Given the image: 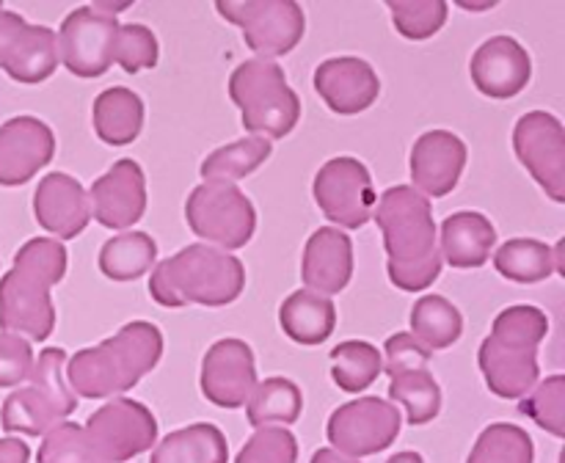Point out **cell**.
Returning a JSON list of instances; mask_svg holds the SVG:
<instances>
[{
  "label": "cell",
  "mask_w": 565,
  "mask_h": 463,
  "mask_svg": "<svg viewBox=\"0 0 565 463\" xmlns=\"http://www.w3.org/2000/svg\"><path fill=\"white\" fill-rule=\"evenodd\" d=\"M373 218L384 235L386 273L403 292L428 290L441 273L434 207L412 185H395L375 198Z\"/></svg>",
  "instance_id": "cell-1"
},
{
  "label": "cell",
  "mask_w": 565,
  "mask_h": 463,
  "mask_svg": "<svg viewBox=\"0 0 565 463\" xmlns=\"http://www.w3.org/2000/svg\"><path fill=\"white\" fill-rule=\"evenodd\" d=\"M163 356V334L154 323L132 320L121 325L110 340L94 347H83L66 358V386L72 395L86 400L130 391L149 369L158 367Z\"/></svg>",
  "instance_id": "cell-2"
},
{
  "label": "cell",
  "mask_w": 565,
  "mask_h": 463,
  "mask_svg": "<svg viewBox=\"0 0 565 463\" xmlns=\"http://www.w3.org/2000/svg\"><path fill=\"white\" fill-rule=\"evenodd\" d=\"M66 276V248L50 237H33L14 254V268L0 279V329L44 342L55 329L50 287Z\"/></svg>",
  "instance_id": "cell-3"
},
{
  "label": "cell",
  "mask_w": 565,
  "mask_h": 463,
  "mask_svg": "<svg viewBox=\"0 0 565 463\" xmlns=\"http://www.w3.org/2000/svg\"><path fill=\"white\" fill-rule=\"evenodd\" d=\"M550 334V317L539 306L502 309L480 345L478 362L489 389L502 400H522L539 380V345Z\"/></svg>",
  "instance_id": "cell-4"
},
{
  "label": "cell",
  "mask_w": 565,
  "mask_h": 463,
  "mask_svg": "<svg viewBox=\"0 0 565 463\" xmlns=\"http://www.w3.org/2000/svg\"><path fill=\"white\" fill-rule=\"evenodd\" d=\"M246 287V270L237 257L213 246H185L152 270L149 295L160 306L180 309L188 303L226 306Z\"/></svg>",
  "instance_id": "cell-5"
},
{
  "label": "cell",
  "mask_w": 565,
  "mask_h": 463,
  "mask_svg": "<svg viewBox=\"0 0 565 463\" xmlns=\"http://www.w3.org/2000/svg\"><path fill=\"white\" fill-rule=\"evenodd\" d=\"M230 99L252 136L285 138L301 119V99L276 61L248 58L230 75Z\"/></svg>",
  "instance_id": "cell-6"
},
{
  "label": "cell",
  "mask_w": 565,
  "mask_h": 463,
  "mask_svg": "<svg viewBox=\"0 0 565 463\" xmlns=\"http://www.w3.org/2000/svg\"><path fill=\"white\" fill-rule=\"evenodd\" d=\"M66 351L44 347L33 362L28 386L11 391L0 408V424L6 433L44 435L58 428L77 408V397L64 378Z\"/></svg>",
  "instance_id": "cell-7"
},
{
  "label": "cell",
  "mask_w": 565,
  "mask_h": 463,
  "mask_svg": "<svg viewBox=\"0 0 565 463\" xmlns=\"http://www.w3.org/2000/svg\"><path fill=\"white\" fill-rule=\"evenodd\" d=\"M185 220L199 237L235 251L254 237L257 209L232 182H202L185 198Z\"/></svg>",
  "instance_id": "cell-8"
},
{
  "label": "cell",
  "mask_w": 565,
  "mask_h": 463,
  "mask_svg": "<svg viewBox=\"0 0 565 463\" xmlns=\"http://www.w3.org/2000/svg\"><path fill=\"white\" fill-rule=\"evenodd\" d=\"M215 11L232 25H241L248 47L268 61L290 53L307 31L303 9L292 0H257V3L254 0H246V3L218 0Z\"/></svg>",
  "instance_id": "cell-9"
},
{
  "label": "cell",
  "mask_w": 565,
  "mask_h": 463,
  "mask_svg": "<svg viewBox=\"0 0 565 463\" xmlns=\"http://www.w3.org/2000/svg\"><path fill=\"white\" fill-rule=\"evenodd\" d=\"M401 411L384 397H359L337 408L326 424L331 450L345 457H370L384 452L401 433Z\"/></svg>",
  "instance_id": "cell-10"
},
{
  "label": "cell",
  "mask_w": 565,
  "mask_h": 463,
  "mask_svg": "<svg viewBox=\"0 0 565 463\" xmlns=\"http://www.w3.org/2000/svg\"><path fill=\"white\" fill-rule=\"evenodd\" d=\"M315 202L331 224L359 229L373 218L375 187L367 165L356 158H331L315 174Z\"/></svg>",
  "instance_id": "cell-11"
},
{
  "label": "cell",
  "mask_w": 565,
  "mask_h": 463,
  "mask_svg": "<svg viewBox=\"0 0 565 463\" xmlns=\"http://www.w3.org/2000/svg\"><path fill=\"white\" fill-rule=\"evenodd\" d=\"M86 435L94 450L108 463H125L141 455L158 441V419L143 402L119 400L105 402L88 417Z\"/></svg>",
  "instance_id": "cell-12"
},
{
  "label": "cell",
  "mask_w": 565,
  "mask_h": 463,
  "mask_svg": "<svg viewBox=\"0 0 565 463\" xmlns=\"http://www.w3.org/2000/svg\"><path fill=\"white\" fill-rule=\"evenodd\" d=\"M513 149L552 202H565V127L546 110H530L513 127Z\"/></svg>",
  "instance_id": "cell-13"
},
{
  "label": "cell",
  "mask_w": 565,
  "mask_h": 463,
  "mask_svg": "<svg viewBox=\"0 0 565 463\" xmlns=\"http://www.w3.org/2000/svg\"><path fill=\"white\" fill-rule=\"evenodd\" d=\"M119 22L92 6L70 11L61 22L58 58L77 77H99L114 64V42Z\"/></svg>",
  "instance_id": "cell-14"
},
{
  "label": "cell",
  "mask_w": 565,
  "mask_h": 463,
  "mask_svg": "<svg viewBox=\"0 0 565 463\" xmlns=\"http://www.w3.org/2000/svg\"><path fill=\"white\" fill-rule=\"evenodd\" d=\"M257 386V362L248 342L218 340L202 362V395L218 408L246 406Z\"/></svg>",
  "instance_id": "cell-15"
},
{
  "label": "cell",
  "mask_w": 565,
  "mask_h": 463,
  "mask_svg": "<svg viewBox=\"0 0 565 463\" xmlns=\"http://www.w3.org/2000/svg\"><path fill=\"white\" fill-rule=\"evenodd\" d=\"M94 218L108 229H127L147 213V180L136 160L121 158L94 180L88 193Z\"/></svg>",
  "instance_id": "cell-16"
},
{
  "label": "cell",
  "mask_w": 565,
  "mask_h": 463,
  "mask_svg": "<svg viewBox=\"0 0 565 463\" xmlns=\"http://www.w3.org/2000/svg\"><path fill=\"white\" fill-rule=\"evenodd\" d=\"M55 154V136L36 116H14L0 125V185H25Z\"/></svg>",
  "instance_id": "cell-17"
},
{
  "label": "cell",
  "mask_w": 565,
  "mask_h": 463,
  "mask_svg": "<svg viewBox=\"0 0 565 463\" xmlns=\"http://www.w3.org/2000/svg\"><path fill=\"white\" fill-rule=\"evenodd\" d=\"M472 83L478 91L491 99H511L522 91L533 75V61L530 53L513 36H491L475 50Z\"/></svg>",
  "instance_id": "cell-18"
},
{
  "label": "cell",
  "mask_w": 565,
  "mask_h": 463,
  "mask_svg": "<svg viewBox=\"0 0 565 463\" xmlns=\"http://www.w3.org/2000/svg\"><path fill=\"white\" fill-rule=\"evenodd\" d=\"M315 91L334 114L356 116L379 99L381 80L373 66L356 55L329 58L315 69Z\"/></svg>",
  "instance_id": "cell-19"
},
{
  "label": "cell",
  "mask_w": 565,
  "mask_h": 463,
  "mask_svg": "<svg viewBox=\"0 0 565 463\" xmlns=\"http://www.w3.org/2000/svg\"><path fill=\"white\" fill-rule=\"evenodd\" d=\"M412 180L428 196L441 198L456 191L467 165V143L450 130H428L412 149Z\"/></svg>",
  "instance_id": "cell-20"
},
{
  "label": "cell",
  "mask_w": 565,
  "mask_h": 463,
  "mask_svg": "<svg viewBox=\"0 0 565 463\" xmlns=\"http://www.w3.org/2000/svg\"><path fill=\"white\" fill-rule=\"evenodd\" d=\"M33 215H36V224L53 232L55 237L72 240L88 226L92 204L75 176L53 171L39 180L36 193H33Z\"/></svg>",
  "instance_id": "cell-21"
},
{
  "label": "cell",
  "mask_w": 565,
  "mask_h": 463,
  "mask_svg": "<svg viewBox=\"0 0 565 463\" xmlns=\"http://www.w3.org/2000/svg\"><path fill=\"white\" fill-rule=\"evenodd\" d=\"M353 276V243L337 226H323L303 246L301 279L309 292L337 295L351 284Z\"/></svg>",
  "instance_id": "cell-22"
},
{
  "label": "cell",
  "mask_w": 565,
  "mask_h": 463,
  "mask_svg": "<svg viewBox=\"0 0 565 463\" xmlns=\"http://www.w3.org/2000/svg\"><path fill=\"white\" fill-rule=\"evenodd\" d=\"M497 246V229L483 213L461 209L447 215L441 224V251L452 268L472 270L489 262L491 248Z\"/></svg>",
  "instance_id": "cell-23"
},
{
  "label": "cell",
  "mask_w": 565,
  "mask_h": 463,
  "mask_svg": "<svg viewBox=\"0 0 565 463\" xmlns=\"http://www.w3.org/2000/svg\"><path fill=\"white\" fill-rule=\"evenodd\" d=\"M94 132L110 147H127L143 130V99L132 88L110 86L94 99Z\"/></svg>",
  "instance_id": "cell-24"
},
{
  "label": "cell",
  "mask_w": 565,
  "mask_h": 463,
  "mask_svg": "<svg viewBox=\"0 0 565 463\" xmlns=\"http://www.w3.org/2000/svg\"><path fill=\"white\" fill-rule=\"evenodd\" d=\"M281 331L298 345H320L334 334L337 306L331 298L309 290H296L279 309Z\"/></svg>",
  "instance_id": "cell-25"
},
{
  "label": "cell",
  "mask_w": 565,
  "mask_h": 463,
  "mask_svg": "<svg viewBox=\"0 0 565 463\" xmlns=\"http://www.w3.org/2000/svg\"><path fill=\"white\" fill-rule=\"evenodd\" d=\"M230 446L221 428L210 422L188 424L166 435L152 452L149 463H226Z\"/></svg>",
  "instance_id": "cell-26"
},
{
  "label": "cell",
  "mask_w": 565,
  "mask_h": 463,
  "mask_svg": "<svg viewBox=\"0 0 565 463\" xmlns=\"http://www.w3.org/2000/svg\"><path fill=\"white\" fill-rule=\"evenodd\" d=\"M58 66V36L47 25H25L3 69L17 83H42Z\"/></svg>",
  "instance_id": "cell-27"
},
{
  "label": "cell",
  "mask_w": 565,
  "mask_h": 463,
  "mask_svg": "<svg viewBox=\"0 0 565 463\" xmlns=\"http://www.w3.org/2000/svg\"><path fill=\"white\" fill-rule=\"evenodd\" d=\"M494 268L497 273L519 284H539L557 273L555 248L533 237H513L497 248Z\"/></svg>",
  "instance_id": "cell-28"
},
{
  "label": "cell",
  "mask_w": 565,
  "mask_h": 463,
  "mask_svg": "<svg viewBox=\"0 0 565 463\" xmlns=\"http://www.w3.org/2000/svg\"><path fill=\"white\" fill-rule=\"evenodd\" d=\"M158 259V243L147 232H121L103 243L99 270L114 281H136Z\"/></svg>",
  "instance_id": "cell-29"
},
{
  "label": "cell",
  "mask_w": 565,
  "mask_h": 463,
  "mask_svg": "<svg viewBox=\"0 0 565 463\" xmlns=\"http://www.w3.org/2000/svg\"><path fill=\"white\" fill-rule=\"evenodd\" d=\"M463 334V317L445 295H423L412 309V336L428 351H445Z\"/></svg>",
  "instance_id": "cell-30"
},
{
  "label": "cell",
  "mask_w": 565,
  "mask_h": 463,
  "mask_svg": "<svg viewBox=\"0 0 565 463\" xmlns=\"http://www.w3.org/2000/svg\"><path fill=\"white\" fill-rule=\"evenodd\" d=\"M303 411V395L290 378H265L246 400V417L254 428L292 424Z\"/></svg>",
  "instance_id": "cell-31"
},
{
  "label": "cell",
  "mask_w": 565,
  "mask_h": 463,
  "mask_svg": "<svg viewBox=\"0 0 565 463\" xmlns=\"http://www.w3.org/2000/svg\"><path fill=\"white\" fill-rule=\"evenodd\" d=\"M270 152H274L270 141L259 136H248L243 141L230 143V147L215 149L202 163L204 182H232L235 185L237 180L257 171L270 158Z\"/></svg>",
  "instance_id": "cell-32"
},
{
  "label": "cell",
  "mask_w": 565,
  "mask_h": 463,
  "mask_svg": "<svg viewBox=\"0 0 565 463\" xmlns=\"http://www.w3.org/2000/svg\"><path fill=\"white\" fill-rule=\"evenodd\" d=\"M384 369L379 347L362 340H348L331 351V378L342 391L359 395L367 386L375 384V378Z\"/></svg>",
  "instance_id": "cell-33"
},
{
  "label": "cell",
  "mask_w": 565,
  "mask_h": 463,
  "mask_svg": "<svg viewBox=\"0 0 565 463\" xmlns=\"http://www.w3.org/2000/svg\"><path fill=\"white\" fill-rule=\"evenodd\" d=\"M535 446L524 428L494 422L478 435L467 463H533Z\"/></svg>",
  "instance_id": "cell-34"
},
{
  "label": "cell",
  "mask_w": 565,
  "mask_h": 463,
  "mask_svg": "<svg viewBox=\"0 0 565 463\" xmlns=\"http://www.w3.org/2000/svg\"><path fill=\"white\" fill-rule=\"evenodd\" d=\"M390 400H397L406 408L412 424H428L441 411V389L430 369H412L392 378Z\"/></svg>",
  "instance_id": "cell-35"
},
{
  "label": "cell",
  "mask_w": 565,
  "mask_h": 463,
  "mask_svg": "<svg viewBox=\"0 0 565 463\" xmlns=\"http://www.w3.org/2000/svg\"><path fill=\"white\" fill-rule=\"evenodd\" d=\"M36 463H108L88 441L86 430L75 422H61L44 433Z\"/></svg>",
  "instance_id": "cell-36"
},
{
  "label": "cell",
  "mask_w": 565,
  "mask_h": 463,
  "mask_svg": "<svg viewBox=\"0 0 565 463\" xmlns=\"http://www.w3.org/2000/svg\"><path fill=\"white\" fill-rule=\"evenodd\" d=\"M519 411L533 419L546 433L563 439L565 435V378L552 375L530 397L519 400Z\"/></svg>",
  "instance_id": "cell-37"
},
{
  "label": "cell",
  "mask_w": 565,
  "mask_h": 463,
  "mask_svg": "<svg viewBox=\"0 0 565 463\" xmlns=\"http://www.w3.org/2000/svg\"><path fill=\"white\" fill-rule=\"evenodd\" d=\"M390 11L397 33L414 39V42L430 39L447 22V3H441V0H419V3L395 0V3H390Z\"/></svg>",
  "instance_id": "cell-38"
},
{
  "label": "cell",
  "mask_w": 565,
  "mask_h": 463,
  "mask_svg": "<svg viewBox=\"0 0 565 463\" xmlns=\"http://www.w3.org/2000/svg\"><path fill=\"white\" fill-rule=\"evenodd\" d=\"M158 39H154V33L147 25H138V22L119 25L114 42V61L121 69L130 72V75H136L141 69H154L158 66Z\"/></svg>",
  "instance_id": "cell-39"
},
{
  "label": "cell",
  "mask_w": 565,
  "mask_h": 463,
  "mask_svg": "<svg viewBox=\"0 0 565 463\" xmlns=\"http://www.w3.org/2000/svg\"><path fill=\"white\" fill-rule=\"evenodd\" d=\"M298 441L287 428H257L243 444L235 463H296Z\"/></svg>",
  "instance_id": "cell-40"
},
{
  "label": "cell",
  "mask_w": 565,
  "mask_h": 463,
  "mask_svg": "<svg viewBox=\"0 0 565 463\" xmlns=\"http://www.w3.org/2000/svg\"><path fill=\"white\" fill-rule=\"evenodd\" d=\"M33 362L36 356H33L31 342L14 334H0V389L28 380Z\"/></svg>",
  "instance_id": "cell-41"
},
{
  "label": "cell",
  "mask_w": 565,
  "mask_h": 463,
  "mask_svg": "<svg viewBox=\"0 0 565 463\" xmlns=\"http://www.w3.org/2000/svg\"><path fill=\"white\" fill-rule=\"evenodd\" d=\"M386 364L384 369L390 373V378L401 373H412V369H428L430 351L425 345H419L412 334L401 331V334H392L386 340Z\"/></svg>",
  "instance_id": "cell-42"
},
{
  "label": "cell",
  "mask_w": 565,
  "mask_h": 463,
  "mask_svg": "<svg viewBox=\"0 0 565 463\" xmlns=\"http://www.w3.org/2000/svg\"><path fill=\"white\" fill-rule=\"evenodd\" d=\"M28 22L22 20L17 11H9V9H0V69H3L6 58L11 55V50H14L17 39H20V33L25 31Z\"/></svg>",
  "instance_id": "cell-43"
},
{
  "label": "cell",
  "mask_w": 565,
  "mask_h": 463,
  "mask_svg": "<svg viewBox=\"0 0 565 463\" xmlns=\"http://www.w3.org/2000/svg\"><path fill=\"white\" fill-rule=\"evenodd\" d=\"M31 461V450L22 439H0V463H28Z\"/></svg>",
  "instance_id": "cell-44"
},
{
  "label": "cell",
  "mask_w": 565,
  "mask_h": 463,
  "mask_svg": "<svg viewBox=\"0 0 565 463\" xmlns=\"http://www.w3.org/2000/svg\"><path fill=\"white\" fill-rule=\"evenodd\" d=\"M312 463H362V461H353V457H345L337 450H331V446H326V450L315 452Z\"/></svg>",
  "instance_id": "cell-45"
},
{
  "label": "cell",
  "mask_w": 565,
  "mask_h": 463,
  "mask_svg": "<svg viewBox=\"0 0 565 463\" xmlns=\"http://www.w3.org/2000/svg\"><path fill=\"white\" fill-rule=\"evenodd\" d=\"M92 9L103 11V14H108V17H116V14H119V11L130 9V0H114V3H94Z\"/></svg>",
  "instance_id": "cell-46"
},
{
  "label": "cell",
  "mask_w": 565,
  "mask_h": 463,
  "mask_svg": "<svg viewBox=\"0 0 565 463\" xmlns=\"http://www.w3.org/2000/svg\"><path fill=\"white\" fill-rule=\"evenodd\" d=\"M386 463H425V461H423V455H419V452L406 450V452H397V455H392Z\"/></svg>",
  "instance_id": "cell-47"
},
{
  "label": "cell",
  "mask_w": 565,
  "mask_h": 463,
  "mask_svg": "<svg viewBox=\"0 0 565 463\" xmlns=\"http://www.w3.org/2000/svg\"><path fill=\"white\" fill-rule=\"evenodd\" d=\"M555 265H557V273H565V240H557Z\"/></svg>",
  "instance_id": "cell-48"
}]
</instances>
